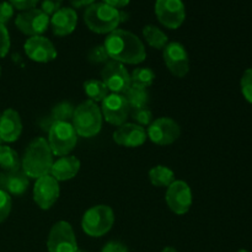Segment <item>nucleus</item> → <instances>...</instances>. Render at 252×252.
I'll list each match as a JSON object with an SVG mask.
<instances>
[{
    "label": "nucleus",
    "mask_w": 252,
    "mask_h": 252,
    "mask_svg": "<svg viewBox=\"0 0 252 252\" xmlns=\"http://www.w3.org/2000/svg\"><path fill=\"white\" fill-rule=\"evenodd\" d=\"M103 47L112 61L122 64H139L147 58L145 47L134 33L115 30L106 37Z\"/></svg>",
    "instance_id": "nucleus-1"
},
{
    "label": "nucleus",
    "mask_w": 252,
    "mask_h": 252,
    "mask_svg": "<svg viewBox=\"0 0 252 252\" xmlns=\"http://www.w3.org/2000/svg\"><path fill=\"white\" fill-rule=\"evenodd\" d=\"M53 153L48 142L39 137L32 140L21 160V170L29 179H39L49 175L53 165Z\"/></svg>",
    "instance_id": "nucleus-2"
},
{
    "label": "nucleus",
    "mask_w": 252,
    "mask_h": 252,
    "mask_svg": "<svg viewBox=\"0 0 252 252\" xmlns=\"http://www.w3.org/2000/svg\"><path fill=\"white\" fill-rule=\"evenodd\" d=\"M122 21V12L105 2H94L84 12V22L95 33H111Z\"/></svg>",
    "instance_id": "nucleus-3"
},
{
    "label": "nucleus",
    "mask_w": 252,
    "mask_h": 252,
    "mask_svg": "<svg viewBox=\"0 0 252 252\" xmlns=\"http://www.w3.org/2000/svg\"><path fill=\"white\" fill-rule=\"evenodd\" d=\"M102 120L101 108L94 101L86 100L75 107L71 125L76 134L84 138H91L100 133Z\"/></svg>",
    "instance_id": "nucleus-4"
},
{
    "label": "nucleus",
    "mask_w": 252,
    "mask_h": 252,
    "mask_svg": "<svg viewBox=\"0 0 252 252\" xmlns=\"http://www.w3.org/2000/svg\"><path fill=\"white\" fill-rule=\"evenodd\" d=\"M115 223L112 208L105 204L95 206L85 212L81 220V228L91 238H101L111 230Z\"/></svg>",
    "instance_id": "nucleus-5"
},
{
    "label": "nucleus",
    "mask_w": 252,
    "mask_h": 252,
    "mask_svg": "<svg viewBox=\"0 0 252 252\" xmlns=\"http://www.w3.org/2000/svg\"><path fill=\"white\" fill-rule=\"evenodd\" d=\"M48 144L53 155L66 157L78 143V134L70 122H56L48 129Z\"/></svg>",
    "instance_id": "nucleus-6"
},
{
    "label": "nucleus",
    "mask_w": 252,
    "mask_h": 252,
    "mask_svg": "<svg viewBox=\"0 0 252 252\" xmlns=\"http://www.w3.org/2000/svg\"><path fill=\"white\" fill-rule=\"evenodd\" d=\"M48 252H76L78 243L73 226L68 221H57L49 231L47 240Z\"/></svg>",
    "instance_id": "nucleus-7"
},
{
    "label": "nucleus",
    "mask_w": 252,
    "mask_h": 252,
    "mask_svg": "<svg viewBox=\"0 0 252 252\" xmlns=\"http://www.w3.org/2000/svg\"><path fill=\"white\" fill-rule=\"evenodd\" d=\"M101 80L112 94H123L130 88V74L122 63L108 61L101 70Z\"/></svg>",
    "instance_id": "nucleus-8"
},
{
    "label": "nucleus",
    "mask_w": 252,
    "mask_h": 252,
    "mask_svg": "<svg viewBox=\"0 0 252 252\" xmlns=\"http://www.w3.org/2000/svg\"><path fill=\"white\" fill-rule=\"evenodd\" d=\"M155 14L162 26L176 30L186 19V9L182 0H157Z\"/></svg>",
    "instance_id": "nucleus-9"
},
{
    "label": "nucleus",
    "mask_w": 252,
    "mask_h": 252,
    "mask_svg": "<svg viewBox=\"0 0 252 252\" xmlns=\"http://www.w3.org/2000/svg\"><path fill=\"white\" fill-rule=\"evenodd\" d=\"M100 108L103 120L117 127L125 125L130 113L129 105L125 95H121V94H108L102 100V105Z\"/></svg>",
    "instance_id": "nucleus-10"
},
{
    "label": "nucleus",
    "mask_w": 252,
    "mask_h": 252,
    "mask_svg": "<svg viewBox=\"0 0 252 252\" xmlns=\"http://www.w3.org/2000/svg\"><path fill=\"white\" fill-rule=\"evenodd\" d=\"M180 134L181 128L179 123L169 117H160L153 121L147 132V137L157 145L172 144L179 139Z\"/></svg>",
    "instance_id": "nucleus-11"
},
{
    "label": "nucleus",
    "mask_w": 252,
    "mask_h": 252,
    "mask_svg": "<svg viewBox=\"0 0 252 252\" xmlns=\"http://www.w3.org/2000/svg\"><path fill=\"white\" fill-rule=\"evenodd\" d=\"M51 19L41 9H31L17 15L15 25L24 34L30 37L42 36L47 31Z\"/></svg>",
    "instance_id": "nucleus-12"
},
{
    "label": "nucleus",
    "mask_w": 252,
    "mask_h": 252,
    "mask_svg": "<svg viewBox=\"0 0 252 252\" xmlns=\"http://www.w3.org/2000/svg\"><path fill=\"white\" fill-rule=\"evenodd\" d=\"M165 65L172 75L176 78H185L189 71V58L186 48L179 42H171L165 46L164 52Z\"/></svg>",
    "instance_id": "nucleus-13"
},
{
    "label": "nucleus",
    "mask_w": 252,
    "mask_h": 252,
    "mask_svg": "<svg viewBox=\"0 0 252 252\" xmlns=\"http://www.w3.org/2000/svg\"><path fill=\"white\" fill-rule=\"evenodd\" d=\"M165 199L169 208L177 216H184L192 206V191L181 180H175L166 189Z\"/></svg>",
    "instance_id": "nucleus-14"
},
{
    "label": "nucleus",
    "mask_w": 252,
    "mask_h": 252,
    "mask_svg": "<svg viewBox=\"0 0 252 252\" xmlns=\"http://www.w3.org/2000/svg\"><path fill=\"white\" fill-rule=\"evenodd\" d=\"M59 182L51 175L36 180L33 187V201L43 211L52 208L59 198Z\"/></svg>",
    "instance_id": "nucleus-15"
},
{
    "label": "nucleus",
    "mask_w": 252,
    "mask_h": 252,
    "mask_svg": "<svg viewBox=\"0 0 252 252\" xmlns=\"http://www.w3.org/2000/svg\"><path fill=\"white\" fill-rule=\"evenodd\" d=\"M24 49L27 57L37 63H48L57 58L56 47L44 36L30 37L25 42Z\"/></svg>",
    "instance_id": "nucleus-16"
},
{
    "label": "nucleus",
    "mask_w": 252,
    "mask_h": 252,
    "mask_svg": "<svg viewBox=\"0 0 252 252\" xmlns=\"http://www.w3.org/2000/svg\"><path fill=\"white\" fill-rule=\"evenodd\" d=\"M113 140L121 147L137 148L145 143L147 132L142 126H138L135 123H125L115 130Z\"/></svg>",
    "instance_id": "nucleus-17"
},
{
    "label": "nucleus",
    "mask_w": 252,
    "mask_h": 252,
    "mask_svg": "<svg viewBox=\"0 0 252 252\" xmlns=\"http://www.w3.org/2000/svg\"><path fill=\"white\" fill-rule=\"evenodd\" d=\"M22 133V122L19 112L7 108L0 116V139L5 143H14Z\"/></svg>",
    "instance_id": "nucleus-18"
},
{
    "label": "nucleus",
    "mask_w": 252,
    "mask_h": 252,
    "mask_svg": "<svg viewBox=\"0 0 252 252\" xmlns=\"http://www.w3.org/2000/svg\"><path fill=\"white\" fill-rule=\"evenodd\" d=\"M51 26L56 36L63 37L70 34L78 25V15L71 7H61L51 17Z\"/></svg>",
    "instance_id": "nucleus-19"
},
{
    "label": "nucleus",
    "mask_w": 252,
    "mask_h": 252,
    "mask_svg": "<svg viewBox=\"0 0 252 252\" xmlns=\"http://www.w3.org/2000/svg\"><path fill=\"white\" fill-rule=\"evenodd\" d=\"M30 185L29 177L21 169L16 171H4L0 174V189L10 196H22Z\"/></svg>",
    "instance_id": "nucleus-20"
},
{
    "label": "nucleus",
    "mask_w": 252,
    "mask_h": 252,
    "mask_svg": "<svg viewBox=\"0 0 252 252\" xmlns=\"http://www.w3.org/2000/svg\"><path fill=\"white\" fill-rule=\"evenodd\" d=\"M80 170V160L71 155L59 158L53 162L49 175L53 176L57 181H68L74 179Z\"/></svg>",
    "instance_id": "nucleus-21"
},
{
    "label": "nucleus",
    "mask_w": 252,
    "mask_h": 252,
    "mask_svg": "<svg viewBox=\"0 0 252 252\" xmlns=\"http://www.w3.org/2000/svg\"><path fill=\"white\" fill-rule=\"evenodd\" d=\"M74 111L75 107L71 102L69 101H63V102H59L52 108L51 113H49L48 117L43 118L41 126L44 130H48L53 123L56 122H69L71 121L74 115Z\"/></svg>",
    "instance_id": "nucleus-22"
},
{
    "label": "nucleus",
    "mask_w": 252,
    "mask_h": 252,
    "mask_svg": "<svg viewBox=\"0 0 252 252\" xmlns=\"http://www.w3.org/2000/svg\"><path fill=\"white\" fill-rule=\"evenodd\" d=\"M149 180L155 187H169L175 181V174L164 165H158L149 171Z\"/></svg>",
    "instance_id": "nucleus-23"
},
{
    "label": "nucleus",
    "mask_w": 252,
    "mask_h": 252,
    "mask_svg": "<svg viewBox=\"0 0 252 252\" xmlns=\"http://www.w3.org/2000/svg\"><path fill=\"white\" fill-rule=\"evenodd\" d=\"M123 95H125L126 100H127L128 105H129L130 111L147 107L150 100L147 89L137 88V86L133 85H130V88Z\"/></svg>",
    "instance_id": "nucleus-24"
},
{
    "label": "nucleus",
    "mask_w": 252,
    "mask_h": 252,
    "mask_svg": "<svg viewBox=\"0 0 252 252\" xmlns=\"http://www.w3.org/2000/svg\"><path fill=\"white\" fill-rule=\"evenodd\" d=\"M0 167L6 172L21 169L19 154L7 145H0Z\"/></svg>",
    "instance_id": "nucleus-25"
},
{
    "label": "nucleus",
    "mask_w": 252,
    "mask_h": 252,
    "mask_svg": "<svg viewBox=\"0 0 252 252\" xmlns=\"http://www.w3.org/2000/svg\"><path fill=\"white\" fill-rule=\"evenodd\" d=\"M143 36H144L147 43L155 49H164L169 41L165 32L153 25H147L143 29Z\"/></svg>",
    "instance_id": "nucleus-26"
},
{
    "label": "nucleus",
    "mask_w": 252,
    "mask_h": 252,
    "mask_svg": "<svg viewBox=\"0 0 252 252\" xmlns=\"http://www.w3.org/2000/svg\"><path fill=\"white\" fill-rule=\"evenodd\" d=\"M84 91H85L86 96L89 100L94 101V102H102L103 98L108 95V89L106 88L102 80H97V79H90L84 83Z\"/></svg>",
    "instance_id": "nucleus-27"
},
{
    "label": "nucleus",
    "mask_w": 252,
    "mask_h": 252,
    "mask_svg": "<svg viewBox=\"0 0 252 252\" xmlns=\"http://www.w3.org/2000/svg\"><path fill=\"white\" fill-rule=\"evenodd\" d=\"M155 73L150 68H135L130 74V84L137 88L147 89L154 84Z\"/></svg>",
    "instance_id": "nucleus-28"
},
{
    "label": "nucleus",
    "mask_w": 252,
    "mask_h": 252,
    "mask_svg": "<svg viewBox=\"0 0 252 252\" xmlns=\"http://www.w3.org/2000/svg\"><path fill=\"white\" fill-rule=\"evenodd\" d=\"M88 61L93 64H102L107 63L110 57H108L107 51L103 46H95L88 52V56H86Z\"/></svg>",
    "instance_id": "nucleus-29"
},
{
    "label": "nucleus",
    "mask_w": 252,
    "mask_h": 252,
    "mask_svg": "<svg viewBox=\"0 0 252 252\" xmlns=\"http://www.w3.org/2000/svg\"><path fill=\"white\" fill-rule=\"evenodd\" d=\"M130 116H132L135 125L142 126V127L143 126H150L153 122V113L148 107L132 110L130 111Z\"/></svg>",
    "instance_id": "nucleus-30"
},
{
    "label": "nucleus",
    "mask_w": 252,
    "mask_h": 252,
    "mask_svg": "<svg viewBox=\"0 0 252 252\" xmlns=\"http://www.w3.org/2000/svg\"><path fill=\"white\" fill-rule=\"evenodd\" d=\"M12 201L11 196L5 191L0 189V224L7 219L11 212Z\"/></svg>",
    "instance_id": "nucleus-31"
},
{
    "label": "nucleus",
    "mask_w": 252,
    "mask_h": 252,
    "mask_svg": "<svg viewBox=\"0 0 252 252\" xmlns=\"http://www.w3.org/2000/svg\"><path fill=\"white\" fill-rule=\"evenodd\" d=\"M241 93L246 101L252 103V69H248L241 78Z\"/></svg>",
    "instance_id": "nucleus-32"
},
{
    "label": "nucleus",
    "mask_w": 252,
    "mask_h": 252,
    "mask_svg": "<svg viewBox=\"0 0 252 252\" xmlns=\"http://www.w3.org/2000/svg\"><path fill=\"white\" fill-rule=\"evenodd\" d=\"M10 51V34L5 25L0 24V58H4Z\"/></svg>",
    "instance_id": "nucleus-33"
},
{
    "label": "nucleus",
    "mask_w": 252,
    "mask_h": 252,
    "mask_svg": "<svg viewBox=\"0 0 252 252\" xmlns=\"http://www.w3.org/2000/svg\"><path fill=\"white\" fill-rule=\"evenodd\" d=\"M14 7L9 1L0 2V24L5 25L14 16Z\"/></svg>",
    "instance_id": "nucleus-34"
},
{
    "label": "nucleus",
    "mask_w": 252,
    "mask_h": 252,
    "mask_svg": "<svg viewBox=\"0 0 252 252\" xmlns=\"http://www.w3.org/2000/svg\"><path fill=\"white\" fill-rule=\"evenodd\" d=\"M62 2H63V0H42L41 10L44 14L51 16V15H53L54 12L61 9Z\"/></svg>",
    "instance_id": "nucleus-35"
},
{
    "label": "nucleus",
    "mask_w": 252,
    "mask_h": 252,
    "mask_svg": "<svg viewBox=\"0 0 252 252\" xmlns=\"http://www.w3.org/2000/svg\"><path fill=\"white\" fill-rule=\"evenodd\" d=\"M38 1L39 0H9L12 7L20 10V11H27V10L34 9Z\"/></svg>",
    "instance_id": "nucleus-36"
},
{
    "label": "nucleus",
    "mask_w": 252,
    "mask_h": 252,
    "mask_svg": "<svg viewBox=\"0 0 252 252\" xmlns=\"http://www.w3.org/2000/svg\"><path fill=\"white\" fill-rule=\"evenodd\" d=\"M101 252H128V249L120 241H110L103 246Z\"/></svg>",
    "instance_id": "nucleus-37"
},
{
    "label": "nucleus",
    "mask_w": 252,
    "mask_h": 252,
    "mask_svg": "<svg viewBox=\"0 0 252 252\" xmlns=\"http://www.w3.org/2000/svg\"><path fill=\"white\" fill-rule=\"evenodd\" d=\"M130 0H103L102 2L107 4L108 6L115 7V9H121V7H125L129 4Z\"/></svg>",
    "instance_id": "nucleus-38"
},
{
    "label": "nucleus",
    "mask_w": 252,
    "mask_h": 252,
    "mask_svg": "<svg viewBox=\"0 0 252 252\" xmlns=\"http://www.w3.org/2000/svg\"><path fill=\"white\" fill-rule=\"evenodd\" d=\"M70 4L74 7H83V6H90L91 4L96 1V0H69Z\"/></svg>",
    "instance_id": "nucleus-39"
},
{
    "label": "nucleus",
    "mask_w": 252,
    "mask_h": 252,
    "mask_svg": "<svg viewBox=\"0 0 252 252\" xmlns=\"http://www.w3.org/2000/svg\"><path fill=\"white\" fill-rule=\"evenodd\" d=\"M161 252H177V250H176V249L170 248V246H169V248H165L164 250H162Z\"/></svg>",
    "instance_id": "nucleus-40"
},
{
    "label": "nucleus",
    "mask_w": 252,
    "mask_h": 252,
    "mask_svg": "<svg viewBox=\"0 0 252 252\" xmlns=\"http://www.w3.org/2000/svg\"><path fill=\"white\" fill-rule=\"evenodd\" d=\"M238 252H249L248 250H239Z\"/></svg>",
    "instance_id": "nucleus-41"
},
{
    "label": "nucleus",
    "mask_w": 252,
    "mask_h": 252,
    "mask_svg": "<svg viewBox=\"0 0 252 252\" xmlns=\"http://www.w3.org/2000/svg\"><path fill=\"white\" fill-rule=\"evenodd\" d=\"M76 252H85V251H83V250H78Z\"/></svg>",
    "instance_id": "nucleus-42"
},
{
    "label": "nucleus",
    "mask_w": 252,
    "mask_h": 252,
    "mask_svg": "<svg viewBox=\"0 0 252 252\" xmlns=\"http://www.w3.org/2000/svg\"><path fill=\"white\" fill-rule=\"evenodd\" d=\"M0 76H1V68H0Z\"/></svg>",
    "instance_id": "nucleus-43"
},
{
    "label": "nucleus",
    "mask_w": 252,
    "mask_h": 252,
    "mask_svg": "<svg viewBox=\"0 0 252 252\" xmlns=\"http://www.w3.org/2000/svg\"><path fill=\"white\" fill-rule=\"evenodd\" d=\"M0 145H1V139H0Z\"/></svg>",
    "instance_id": "nucleus-44"
},
{
    "label": "nucleus",
    "mask_w": 252,
    "mask_h": 252,
    "mask_svg": "<svg viewBox=\"0 0 252 252\" xmlns=\"http://www.w3.org/2000/svg\"><path fill=\"white\" fill-rule=\"evenodd\" d=\"M0 116H1V115H0Z\"/></svg>",
    "instance_id": "nucleus-45"
}]
</instances>
